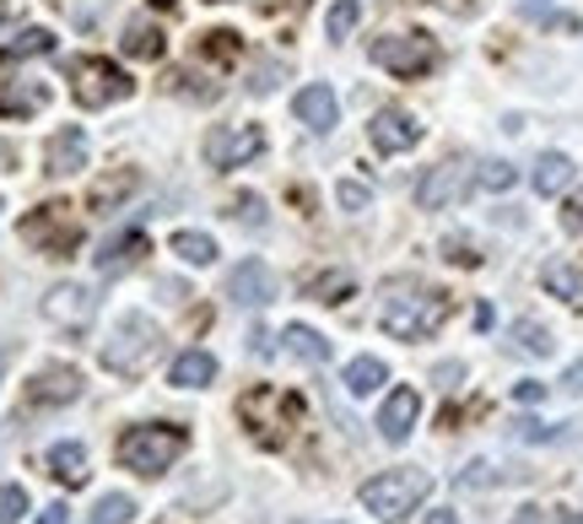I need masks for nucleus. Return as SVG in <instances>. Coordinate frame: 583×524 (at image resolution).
<instances>
[{
	"label": "nucleus",
	"mask_w": 583,
	"mask_h": 524,
	"mask_svg": "<svg viewBox=\"0 0 583 524\" xmlns=\"http://www.w3.org/2000/svg\"><path fill=\"white\" fill-rule=\"evenodd\" d=\"M227 298L239 309H271L276 303V270L265 260H239L227 270Z\"/></svg>",
	"instance_id": "nucleus-13"
},
{
	"label": "nucleus",
	"mask_w": 583,
	"mask_h": 524,
	"mask_svg": "<svg viewBox=\"0 0 583 524\" xmlns=\"http://www.w3.org/2000/svg\"><path fill=\"white\" fill-rule=\"evenodd\" d=\"M71 98L82 108H108V104H125L130 98V76L114 65V60H71Z\"/></svg>",
	"instance_id": "nucleus-7"
},
{
	"label": "nucleus",
	"mask_w": 583,
	"mask_h": 524,
	"mask_svg": "<svg viewBox=\"0 0 583 524\" xmlns=\"http://www.w3.org/2000/svg\"><path fill=\"white\" fill-rule=\"evenodd\" d=\"M470 190H476V168H470L465 158H448V162H437V168L422 173V184H416V206L422 211H448V206H459Z\"/></svg>",
	"instance_id": "nucleus-9"
},
{
	"label": "nucleus",
	"mask_w": 583,
	"mask_h": 524,
	"mask_svg": "<svg viewBox=\"0 0 583 524\" xmlns=\"http://www.w3.org/2000/svg\"><path fill=\"white\" fill-rule=\"evenodd\" d=\"M357 22H362V0H336V6H330V17H325V33H330V39H351V33H357Z\"/></svg>",
	"instance_id": "nucleus-32"
},
{
	"label": "nucleus",
	"mask_w": 583,
	"mask_h": 524,
	"mask_svg": "<svg viewBox=\"0 0 583 524\" xmlns=\"http://www.w3.org/2000/svg\"><path fill=\"white\" fill-rule=\"evenodd\" d=\"M340 384H346V395H357V400L379 395V384H389L384 357H351V363H346V373H340Z\"/></svg>",
	"instance_id": "nucleus-23"
},
{
	"label": "nucleus",
	"mask_w": 583,
	"mask_h": 524,
	"mask_svg": "<svg viewBox=\"0 0 583 524\" xmlns=\"http://www.w3.org/2000/svg\"><path fill=\"white\" fill-rule=\"evenodd\" d=\"M39 524H65V503H49L44 514H39Z\"/></svg>",
	"instance_id": "nucleus-48"
},
{
	"label": "nucleus",
	"mask_w": 583,
	"mask_h": 524,
	"mask_svg": "<svg viewBox=\"0 0 583 524\" xmlns=\"http://www.w3.org/2000/svg\"><path fill=\"white\" fill-rule=\"evenodd\" d=\"M562 233H583V184L579 190H568V201H562Z\"/></svg>",
	"instance_id": "nucleus-40"
},
{
	"label": "nucleus",
	"mask_w": 583,
	"mask_h": 524,
	"mask_svg": "<svg viewBox=\"0 0 583 524\" xmlns=\"http://www.w3.org/2000/svg\"><path fill=\"white\" fill-rule=\"evenodd\" d=\"M276 76H282V65H259V82H254V93H276Z\"/></svg>",
	"instance_id": "nucleus-46"
},
{
	"label": "nucleus",
	"mask_w": 583,
	"mask_h": 524,
	"mask_svg": "<svg viewBox=\"0 0 583 524\" xmlns=\"http://www.w3.org/2000/svg\"><path fill=\"white\" fill-rule=\"evenodd\" d=\"M33 54H54V33L49 28H17V39L0 44V60H33Z\"/></svg>",
	"instance_id": "nucleus-31"
},
{
	"label": "nucleus",
	"mask_w": 583,
	"mask_h": 524,
	"mask_svg": "<svg viewBox=\"0 0 583 524\" xmlns=\"http://www.w3.org/2000/svg\"><path fill=\"white\" fill-rule=\"evenodd\" d=\"M28 514V492L22 486H0V524H17Z\"/></svg>",
	"instance_id": "nucleus-38"
},
{
	"label": "nucleus",
	"mask_w": 583,
	"mask_h": 524,
	"mask_svg": "<svg viewBox=\"0 0 583 524\" xmlns=\"http://www.w3.org/2000/svg\"><path fill=\"white\" fill-rule=\"evenodd\" d=\"M216 54V60H239V33H227V28H216V33H205V44H200V54Z\"/></svg>",
	"instance_id": "nucleus-39"
},
{
	"label": "nucleus",
	"mask_w": 583,
	"mask_h": 524,
	"mask_svg": "<svg viewBox=\"0 0 583 524\" xmlns=\"http://www.w3.org/2000/svg\"><path fill=\"white\" fill-rule=\"evenodd\" d=\"M416 421H422V389L394 384L384 395V406H379V438H384V443H405Z\"/></svg>",
	"instance_id": "nucleus-14"
},
{
	"label": "nucleus",
	"mask_w": 583,
	"mask_h": 524,
	"mask_svg": "<svg viewBox=\"0 0 583 524\" xmlns=\"http://www.w3.org/2000/svg\"><path fill=\"white\" fill-rule=\"evenodd\" d=\"M17 22H22V0H0V44H11V39H17V33H11Z\"/></svg>",
	"instance_id": "nucleus-42"
},
{
	"label": "nucleus",
	"mask_w": 583,
	"mask_h": 524,
	"mask_svg": "<svg viewBox=\"0 0 583 524\" xmlns=\"http://www.w3.org/2000/svg\"><path fill=\"white\" fill-rule=\"evenodd\" d=\"M22 238H28L33 249H44L49 260H65V255L82 244V222L71 216V206H39L22 222Z\"/></svg>",
	"instance_id": "nucleus-8"
},
{
	"label": "nucleus",
	"mask_w": 583,
	"mask_h": 524,
	"mask_svg": "<svg viewBox=\"0 0 583 524\" xmlns=\"http://www.w3.org/2000/svg\"><path fill=\"white\" fill-rule=\"evenodd\" d=\"M179 389H200V384H211L216 378V357L211 352H200V346H190V352H179L173 357V373H168Z\"/></svg>",
	"instance_id": "nucleus-26"
},
{
	"label": "nucleus",
	"mask_w": 583,
	"mask_h": 524,
	"mask_svg": "<svg viewBox=\"0 0 583 524\" xmlns=\"http://www.w3.org/2000/svg\"><path fill=\"white\" fill-rule=\"evenodd\" d=\"M39 108H49L44 82H6V87H0V114H6V119H17V114H39Z\"/></svg>",
	"instance_id": "nucleus-25"
},
{
	"label": "nucleus",
	"mask_w": 583,
	"mask_h": 524,
	"mask_svg": "<svg viewBox=\"0 0 583 524\" xmlns=\"http://www.w3.org/2000/svg\"><path fill=\"white\" fill-rule=\"evenodd\" d=\"M136 190H141V173H136V168H125V173H108V179H97V184H93V195H87V211L108 216L114 206H125Z\"/></svg>",
	"instance_id": "nucleus-21"
},
{
	"label": "nucleus",
	"mask_w": 583,
	"mask_h": 524,
	"mask_svg": "<svg viewBox=\"0 0 583 524\" xmlns=\"http://www.w3.org/2000/svg\"><path fill=\"white\" fill-rule=\"evenodd\" d=\"M303 292H308L314 303H346V298L357 292V276H351V270H319V276L303 281Z\"/></svg>",
	"instance_id": "nucleus-27"
},
{
	"label": "nucleus",
	"mask_w": 583,
	"mask_h": 524,
	"mask_svg": "<svg viewBox=\"0 0 583 524\" xmlns=\"http://www.w3.org/2000/svg\"><path fill=\"white\" fill-rule=\"evenodd\" d=\"M49 475H54L60 486H82V481H87V449L71 443V438L54 443V449H49Z\"/></svg>",
	"instance_id": "nucleus-24"
},
{
	"label": "nucleus",
	"mask_w": 583,
	"mask_h": 524,
	"mask_svg": "<svg viewBox=\"0 0 583 524\" xmlns=\"http://www.w3.org/2000/svg\"><path fill=\"white\" fill-rule=\"evenodd\" d=\"M136 520V498H125V492H108V498H97L93 520L87 524H130Z\"/></svg>",
	"instance_id": "nucleus-34"
},
{
	"label": "nucleus",
	"mask_w": 583,
	"mask_h": 524,
	"mask_svg": "<svg viewBox=\"0 0 583 524\" xmlns=\"http://www.w3.org/2000/svg\"><path fill=\"white\" fill-rule=\"evenodd\" d=\"M433 6H443V11H454V17H470V11H476V0H433Z\"/></svg>",
	"instance_id": "nucleus-47"
},
{
	"label": "nucleus",
	"mask_w": 583,
	"mask_h": 524,
	"mask_svg": "<svg viewBox=\"0 0 583 524\" xmlns=\"http://www.w3.org/2000/svg\"><path fill=\"white\" fill-rule=\"evenodd\" d=\"M368 141H373V152H384V158H400V152H411V147H422V119L411 114V108H379L373 114V125H368Z\"/></svg>",
	"instance_id": "nucleus-12"
},
{
	"label": "nucleus",
	"mask_w": 583,
	"mask_h": 524,
	"mask_svg": "<svg viewBox=\"0 0 583 524\" xmlns=\"http://www.w3.org/2000/svg\"><path fill=\"white\" fill-rule=\"evenodd\" d=\"M0 162H6V168H11V162H17V152H11V147H6V141H0Z\"/></svg>",
	"instance_id": "nucleus-50"
},
{
	"label": "nucleus",
	"mask_w": 583,
	"mask_h": 524,
	"mask_svg": "<svg viewBox=\"0 0 583 524\" xmlns=\"http://www.w3.org/2000/svg\"><path fill=\"white\" fill-rule=\"evenodd\" d=\"M448 324V292H437L416 276H400L384 287V303H379V330L394 341H427Z\"/></svg>",
	"instance_id": "nucleus-1"
},
{
	"label": "nucleus",
	"mask_w": 583,
	"mask_h": 524,
	"mask_svg": "<svg viewBox=\"0 0 583 524\" xmlns=\"http://www.w3.org/2000/svg\"><path fill=\"white\" fill-rule=\"evenodd\" d=\"M427 524H459V520H454L448 509H433V514H427Z\"/></svg>",
	"instance_id": "nucleus-49"
},
{
	"label": "nucleus",
	"mask_w": 583,
	"mask_h": 524,
	"mask_svg": "<svg viewBox=\"0 0 583 524\" xmlns=\"http://www.w3.org/2000/svg\"><path fill=\"white\" fill-rule=\"evenodd\" d=\"M233 216H239V222H254V227H265V201H259V195H239V201H233Z\"/></svg>",
	"instance_id": "nucleus-41"
},
{
	"label": "nucleus",
	"mask_w": 583,
	"mask_h": 524,
	"mask_svg": "<svg viewBox=\"0 0 583 524\" xmlns=\"http://www.w3.org/2000/svg\"><path fill=\"white\" fill-rule=\"evenodd\" d=\"M519 184V168L508 158H486L476 162V190H486V195H508Z\"/></svg>",
	"instance_id": "nucleus-30"
},
{
	"label": "nucleus",
	"mask_w": 583,
	"mask_h": 524,
	"mask_svg": "<svg viewBox=\"0 0 583 524\" xmlns=\"http://www.w3.org/2000/svg\"><path fill=\"white\" fill-rule=\"evenodd\" d=\"M562 389H568V395H583V357L568 367V373H562Z\"/></svg>",
	"instance_id": "nucleus-45"
},
{
	"label": "nucleus",
	"mask_w": 583,
	"mask_h": 524,
	"mask_svg": "<svg viewBox=\"0 0 583 524\" xmlns=\"http://www.w3.org/2000/svg\"><path fill=\"white\" fill-rule=\"evenodd\" d=\"M336 201H340V211H368V206H373V190H368V184H357V179H340Z\"/></svg>",
	"instance_id": "nucleus-36"
},
{
	"label": "nucleus",
	"mask_w": 583,
	"mask_h": 524,
	"mask_svg": "<svg viewBox=\"0 0 583 524\" xmlns=\"http://www.w3.org/2000/svg\"><path fill=\"white\" fill-rule=\"evenodd\" d=\"M292 114L314 130V136H330L340 125V98L336 87H325V82H308V87H297L292 93Z\"/></svg>",
	"instance_id": "nucleus-15"
},
{
	"label": "nucleus",
	"mask_w": 583,
	"mask_h": 524,
	"mask_svg": "<svg viewBox=\"0 0 583 524\" xmlns=\"http://www.w3.org/2000/svg\"><path fill=\"white\" fill-rule=\"evenodd\" d=\"M157 352H162V324L141 309H130V314H119L114 335L103 341V367L119 373V378H141L146 367L157 363Z\"/></svg>",
	"instance_id": "nucleus-2"
},
{
	"label": "nucleus",
	"mask_w": 583,
	"mask_h": 524,
	"mask_svg": "<svg viewBox=\"0 0 583 524\" xmlns=\"http://www.w3.org/2000/svg\"><path fill=\"white\" fill-rule=\"evenodd\" d=\"M239 417L265 449H282L292 432L303 427V395L276 389V384H259V389H248L239 400Z\"/></svg>",
	"instance_id": "nucleus-3"
},
{
	"label": "nucleus",
	"mask_w": 583,
	"mask_h": 524,
	"mask_svg": "<svg viewBox=\"0 0 583 524\" xmlns=\"http://www.w3.org/2000/svg\"><path fill=\"white\" fill-rule=\"evenodd\" d=\"M443 260H448V265H465V270H476V265H481V249H476V238H465V233H448V238H443Z\"/></svg>",
	"instance_id": "nucleus-35"
},
{
	"label": "nucleus",
	"mask_w": 583,
	"mask_h": 524,
	"mask_svg": "<svg viewBox=\"0 0 583 524\" xmlns=\"http://www.w3.org/2000/svg\"><path fill=\"white\" fill-rule=\"evenodd\" d=\"M87 130L82 125H65V130H54L49 136V147H44V173L49 179H71L76 168H87Z\"/></svg>",
	"instance_id": "nucleus-17"
},
{
	"label": "nucleus",
	"mask_w": 583,
	"mask_h": 524,
	"mask_svg": "<svg viewBox=\"0 0 583 524\" xmlns=\"http://www.w3.org/2000/svg\"><path fill=\"white\" fill-rule=\"evenodd\" d=\"M82 395V373L71 363H49L33 373V384H28V406H71Z\"/></svg>",
	"instance_id": "nucleus-16"
},
{
	"label": "nucleus",
	"mask_w": 583,
	"mask_h": 524,
	"mask_svg": "<svg viewBox=\"0 0 583 524\" xmlns=\"http://www.w3.org/2000/svg\"><path fill=\"white\" fill-rule=\"evenodd\" d=\"M540 287H545L551 298H562V303H573V309H579V303H583V265L545 260V270H540Z\"/></svg>",
	"instance_id": "nucleus-22"
},
{
	"label": "nucleus",
	"mask_w": 583,
	"mask_h": 524,
	"mask_svg": "<svg viewBox=\"0 0 583 524\" xmlns=\"http://www.w3.org/2000/svg\"><path fill=\"white\" fill-rule=\"evenodd\" d=\"M146 255V233L141 227H125V233H114V238H103V249H97L93 260L103 276H119V270H130V265Z\"/></svg>",
	"instance_id": "nucleus-19"
},
{
	"label": "nucleus",
	"mask_w": 583,
	"mask_h": 524,
	"mask_svg": "<svg viewBox=\"0 0 583 524\" xmlns=\"http://www.w3.org/2000/svg\"><path fill=\"white\" fill-rule=\"evenodd\" d=\"M427 492H433V475L422 471V466H400V471H379L373 481H362V509L368 514H379V520H411L422 503H427Z\"/></svg>",
	"instance_id": "nucleus-4"
},
{
	"label": "nucleus",
	"mask_w": 583,
	"mask_h": 524,
	"mask_svg": "<svg viewBox=\"0 0 583 524\" xmlns=\"http://www.w3.org/2000/svg\"><path fill=\"white\" fill-rule=\"evenodd\" d=\"M97 314V292L93 287H82V281H60V287H49L44 298V319L54 324V330H87Z\"/></svg>",
	"instance_id": "nucleus-11"
},
{
	"label": "nucleus",
	"mask_w": 583,
	"mask_h": 524,
	"mask_svg": "<svg viewBox=\"0 0 583 524\" xmlns=\"http://www.w3.org/2000/svg\"><path fill=\"white\" fill-rule=\"evenodd\" d=\"M125 54H136V60H157V54H162V33H157L151 22H130V28H125Z\"/></svg>",
	"instance_id": "nucleus-33"
},
{
	"label": "nucleus",
	"mask_w": 583,
	"mask_h": 524,
	"mask_svg": "<svg viewBox=\"0 0 583 524\" xmlns=\"http://www.w3.org/2000/svg\"><path fill=\"white\" fill-rule=\"evenodd\" d=\"M513 400H519V406H540V400H545V384H540V378H524V384H513Z\"/></svg>",
	"instance_id": "nucleus-44"
},
{
	"label": "nucleus",
	"mask_w": 583,
	"mask_h": 524,
	"mask_svg": "<svg viewBox=\"0 0 583 524\" xmlns=\"http://www.w3.org/2000/svg\"><path fill=\"white\" fill-rule=\"evenodd\" d=\"M368 60L389 71V76H400V82H416V76H427L437 71V39L427 33H379L373 44H368Z\"/></svg>",
	"instance_id": "nucleus-6"
},
{
	"label": "nucleus",
	"mask_w": 583,
	"mask_h": 524,
	"mask_svg": "<svg viewBox=\"0 0 583 524\" xmlns=\"http://www.w3.org/2000/svg\"><path fill=\"white\" fill-rule=\"evenodd\" d=\"M168 249H173L184 265H211L216 260V238H211V233H194V227H179V233L168 238Z\"/></svg>",
	"instance_id": "nucleus-29"
},
{
	"label": "nucleus",
	"mask_w": 583,
	"mask_h": 524,
	"mask_svg": "<svg viewBox=\"0 0 583 524\" xmlns=\"http://www.w3.org/2000/svg\"><path fill=\"white\" fill-rule=\"evenodd\" d=\"M0 373H6V352H0Z\"/></svg>",
	"instance_id": "nucleus-52"
},
{
	"label": "nucleus",
	"mask_w": 583,
	"mask_h": 524,
	"mask_svg": "<svg viewBox=\"0 0 583 524\" xmlns=\"http://www.w3.org/2000/svg\"><path fill=\"white\" fill-rule=\"evenodd\" d=\"M508 341H513V352H524V357H551V352H556V341H551V330H545L540 319H513V324H508Z\"/></svg>",
	"instance_id": "nucleus-28"
},
{
	"label": "nucleus",
	"mask_w": 583,
	"mask_h": 524,
	"mask_svg": "<svg viewBox=\"0 0 583 524\" xmlns=\"http://www.w3.org/2000/svg\"><path fill=\"white\" fill-rule=\"evenodd\" d=\"M573 179H579V162L568 158V152H540L530 168V190L545 195V201H551V195H568Z\"/></svg>",
	"instance_id": "nucleus-18"
},
{
	"label": "nucleus",
	"mask_w": 583,
	"mask_h": 524,
	"mask_svg": "<svg viewBox=\"0 0 583 524\" xmlns=\"http://www.w3.org/2000/svg\"><path fill=\"white\" fill-rule=\"evenodd\" d=\"M151 6H173V0H151Z\"/></svg>",
	"instance_id": "nucleus-51"
},
{
	"label": "nucleus",
	"mask_w": 583,
	"mask_h": 524,
	"mask_svg": "<svg viewBox=\"0 0 583 524\" xmlns=\"http://www.w3.org/2000/svg\"><path fill=\"white\" fill-rule=\"evenodd\" d=\"M184 427H168V421H146V427H130L125 438H119V466L136 475H162L179 455H184Z\"/></svg>",
	"instance_id": "nucleus-5"
},
{
	"label": "nucleus",
	"mask_w": 583,
	"mask_h": 524,
	"mask_svg": "<svg viewBox=\"0 0 583 524\" xmlns=\"http://www.w3.org/2000/svg\"><path fill=\"white\" fill-rule=\"evenodd\" d=\"M265 152V130L259 125H216L205 136V162L211 168H243Z\"/></svg>",
	"instance_id": "nucleus-10"
},
{
	"label": "nucleus",
	"mask_w": 583,
	"mask_h": 524,
	"mask_svg": "<svg viewBox=\"0 0 583 524\" xmlns=\"http://www.w3.org/2000/svg\"><path fill=\"white\" fill-rule=\"evenodd\" d=\"M497 481H502V471H497L491 460H470V466L459 471V486H470V492H476V486H497Z\"/></svg>",
	"instance_id": "nucleus-37"
},
{
	"label": "nucleus",
	"mask_w": 583,
	"mask_h": 524,
	"mask_svg": "<svg viewBox=\"0 0 583 524\" xmlns=\"http://www.w3.org/2000/svg\"><path fill=\"white\" fill-rule=\"evenodd\" d=\"M282 352L297 357V363H308V367L330 363V341H325L314 324H287V330H282Z\"/></svg>",
	"instance_id": "nucleus-20"
},
{
	"label": "nucleus",
	"mask_w": 583,
	"mask_h": 524,
	"mask_svg": "<svg viewBox=\"0 0 583 524\" xmlns=\"http://www.w3.org/2000/svg\"><path fill=\"white\" fill-rule=\"evenodd\" d=\"M519 438H524V443H551V438H556V427H551V421L524 417V421H519Z\"/></svg>",
	"instance_id": "nucleus-43"
}]
</instances>
